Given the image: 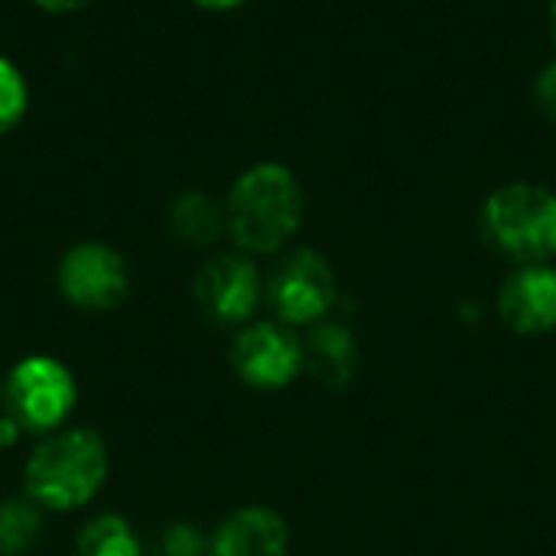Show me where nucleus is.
I'll return each instance as SVG.
<instances>
[{"instance_id":"10","label":"nucleus","mask_w":556,"mask_h":556,"mask_svg":"<svg viewBox=\"0 0 556 556\" xmlns=\"http://www.w3.org/2000/svg\"><path fill=\"white\" fill-rule=\"evenodd\" d=\"M287 521L261 505L228 515L208 541V556H287Z\"/></svg>"},{"instance_id":"8","label":"nucleus","mask_w":556,"mask_h":556,"mask_svg":"<svg viewBox=\"0 0 556 556\" xmlns=\"http://www.w3.org/2000/svg\"><path fill=\"white\" fill-rule=\"evenodd\" d=\"M231 365L251 388H283L303 368V349L280 323H254L238 332Z\"/></svg>"},{"instance_id":"15","label":"nucleus","mask_w":556,"mask_h":556,"mask_svg":"<svg viewBox=\"0 0 556 556\" xmlns=\"http://www.w3.org/2000/svg\"><path fill=\"white\" fill-rule=\"evenodd\" d=\"M29 111V85L20 65L7 55H0V140L20 127V121Z\"/></svg>"},{"instance_id":"20","label":"nucleus","mask_w":556,"mask_h":556,"mask_svg":"<svg viewBox=\"0 0 556 556\" xmlns=\"http://www.w3.org/2000/svg\"><path fill=\"white\" fill-rule=\"evenodd\" d=\"M551 29H554V42H556V0H551Z\"/></svg>"},{"instance_id":"19","label":"nucleus","mask_w":556,"mask_h":556,"mask_svg":"<svg viewBox=\"0 0 556 556\" xmlns=\"http://www.w3.org/2000/svg\"><path fill=\"white\" fill-rule=\"evenodd\" d=\"M189 3H195L199 10H208V13H228V10L244 7L248 0H189Z\"/></svg>"},{"instance_id":"14","label":"nucleus","mask_w":556,"mask_h":556,"mask_svg":"<svg viewBox=\"0 0 556 556\" xmlns=\"http://www.w3.org/2000/svg\"><path fill=\"white\" fill-rule=\"evenodd\" d=\"M75 556H140V541L127 518L98 515L75 541Z\"/></svg>"},{"instance_id":"18","label":"nucleus","mask_w":556,"mask_h":556,"mask_svg":"<svg viewBox=\"0 0 556 556\" xmlns=\"http://www.w3.org/2000/svg\"><path fill=\"white\" fill-rule=\"evenodd\" d=\"M42 13H52V16H65V13H75L81 7H88L91 0H33Z\"/></svg>"},{"instance_id":"17","label":"nucleus","mask_w":556,"mask_h":556,"mask_svg":"<svg viewBox=\"0 0 556 556\" xmlns=\"http://www.w3.org/2000/svg\"><path fill=\"white\" fill-rule=\"evenodd\" d=\"M534 101H538L541 114L551 124H556V59L538 72V78H534Z\"/></svg>"},{"instance_id":"5","label":"nucleus","mask_w":556,"mask_h":556,"mask_svg":"<svg viewBox=\"0 0 556 556\" xmlns=\"http://www.w3.org/2000/svg\"><path fill=\"white\" fill-rule=\"evenodd\" d=\"M336 293H339L336 270L313 248L290 251L277 264V270L270 274V283H267V296H270L274 313L290 326L323 319L332 309Z\"/></svg>"},{"instance_id":"11","label":"nucleus","mask_w":556,"mask_h":556,"mask_svg":"<svg viewBox=\"0 0 556 556\" xmlns=\"http://www.w3.org/2000/svg\"><path fill=\"white\" fill-rule=\"evenodd\" d=\"M303 365L316 381L329 388H342L358 371V339L342 323H323L309 332L303 345Z\"/></svg>"},{"instance_id":"2","label":"nucleus","mask_w":556,"mask_h":556,"mask_svg":"<svg viewBox=\"0 0 556 556\" xmlns=\"http://www.w3.org/2000/svg\"><path fill=\"white\" fill-rule=\"evenodd\" d=\"M108 479V446L88 427L49 433L26 463V498L49 511L88 505Z\"/></svg>"},{"instance_id":"4","label":"nucleus","mask_w":556,"mask_h":556,"mask_svg":"<svg viewBox=\"0 0 556 556\" xmlns=\"http://www.w3.org/2000/svg\"><path fill=\"white\" fill-rule=\"evenodd\" d=\"M7 414L29 433H55L75 410L78 388L72 371L49 355H29L3 381Z\"/></svg>"},{"instance_id":"12","label":"nucleus","mask_w":556,"mask_h":556,"mask_svg":"<svg viewBox=\"0 0 556 556\" xmlns=\"http://www.w3.org/2000/svg\"><path fill=\"white\" fill-rule=\"evenodd\" d=\"M169 231L176 241H182L186 248H212L225 231V202L218 205L212 195L205 192H182L173 199L169 205Z\"/></svg>"},{"instance_id":"9","label":"nucleus","mask_w":556,"mask_h":556,"mask_svg":"<svg viewBox=\"0 0 556 556\" xmlns=\"http://www.w3.org/2000/svg\"><path fill=\"white\" fill-rule=\"evenodd\" d=\"M502 319L521 336H541L556 326V270L528 264L515 270L498 293Z\"/></svg>"},{"instance_id":"13","label":"nucleus","mask_w":556,"mask_h":556,"mask_svg":"<svg viewBox=\"0 0 556 556\" xmlns=\"http://www.w3.org/2000/svg\"><path fill=\"white\" fill-rule=\"evenodd\" d=\"M42 538V511L33 498L0 502V556H26Z\"/></svg>"},{"instance_id":"21","label":"nucleus","mask_w":556,"mask_h":556,"mask_svg":"<svg viewBox=\"0 0 556 556\" xmlns=\"http://www.w3.org/2000/svg\"><path fill=\"white\" fill-rule=\"evenodd\" d=\"M0 397H3V384H0Z\"/></svg>"},{"instance_id":"16","label":"nucleus","mask_w":556,"mask_h":556,"mask_svg":"<svg viewBox=\"0 0 556 556\" xmlns=\"http://www.w3.org/2000/svg\"><path fill=\"white\" fill-rule=\"evenodd\" d=\"M160 554L163 556H208V541L195 525L176 521L163 528L160 534Z\"/></svg>"},{"instance_id":"7","label":"nucleus","mask_w":556,"mask_h":556,"mask_svg":"<svg viewBox=\"0 0 556 556\" xmlns=\"http://www.w3.org/2000/svg\"><path fill=\"white\" fill-rule=\"evenodd\" d=\"M192 293L208 319L244 323L261 303V274L248 254H215L199 267Z\"/></svg>"},{"instance_id":"3","label":"nucleus","mask_w":556,"mask_h":556,"mask_svg":"<svg viewBox=\"0 0 556 556\" xmlns=\"http://www.w3.org/2000/svg\"><path fill=\"white\" fill-rule=\"evenodd\" d=\"M482 231L505 257L541 264L556 251V195L544 186L508 182L485 199Z\"/></svg>"},{"instance_id":"6","label":"nucleus","mask_w":556,"mask_h":556,"mask_svg":"<svg viewBox=\"0 0 556 556\" xmlns=\"http://www.w3.org/2000/svg\"><path fill=\"white\" fill-rule=\"evenodd\" d=\"M59 290L78 309H114L130 293L127 261L104 241H81L59 261Z\"/></svg>"},{"instance_id":"1","label":"nucleus","mask_w":556,"mask_h":556,"mask_svg":"<svg viewBox=\"0 0 556 556\" xmlns=\"http://www.w3.org/2000/svg\"><path fill=\"white\" fill-rule=\"evenodd\" d=\"M303 186L283 163L248 166L225 195L228 235L244 254H277L303 225Z\"/></svg>"}]
</instances>
